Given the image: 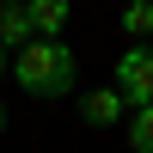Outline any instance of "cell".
<instances>
[{
  "mask_svg": "<svg viewBox=\"0 0 153 153\" xmlns=\"http://www.w3.org/2000/svg\"><path fill=\"white\" fill-rule=\"evenodd\" d=\"M25 12H31V31H37V37H61L68 19H74L68 0H25Z\"/></svg>",
  "mask_w": 153,
  "mask_h": 153,
  "instance_id": "obj_5",
  "label": "cell"
},
{
  "mask_svg": "<svg viewBox=\"0 0 153 153\" xmlns=\"http://www.w3.org/2000/svg\"><path fill=\"white\" fill-rule=\"evenodd\" d=\"M0 6H6V0H0Z\"/></svg>",
  "mask_w": 153,
  "mask_h": 153,
  "instance_id": "obj_10",
  "label": "cell"
},
{
  "mask_svg": "<svg viewBox=\"0 0 153 153\" xmlns=\"http://www.w3.org/2000/svg\"><path fill=\"white\" fill-rule=\"evenodd\" d=\"M12 80L25 86L31 98H68L80 86V55H74L61 37H37L12 55Z\"/></svg>",
  "mask_w": 153,
  "mask_h": 153,
  "instance_id": "obj_1",
  "label": "cell"
},
{
  "mask_svg": "<svg viewBox=\"0 0 153 153\" xmlns=\"http://www.w3.org/2000/svg\"><path fill=\"white\" fill-rule=\"evenodd\" d=\"M25 43H37L31 12H25V0H6V6H0V49H12V55H19Z\"/></svg>",
  "mask_w": 153,
  "mask_h": 153,
  "instance_id": "obj_4",
  "label": "cell"
},
{
  "mask_svg": "<svg viewBox=\"0 0 153 153\" xmlns=\"http://www.w3.org/2000/svg\"><path fill=\"white\" fill-rule=\"evenodd\" d=\"M123 141H129L135 153H153V104H141V110L123 117Z\"/></svg>",
  "mask_w": 153,
  "mask_h": 153,
  "instance_id": "obj_6",
  "label": "cell"
},
{
  "mask_svg": "<svg viewBox=\"0 0 153 153\" xmlns=\"http://www.w3.org/2000/svg\"><path fill=\"white\" fill-rule=\"evenodd\" d=\"M123 31H129L135 43H153V0H129V6H123Z\"/></svg>",
  "mask_w": 153,
  "mask_h": 153,
  "instance_id": "obj_7",
  "label": "cell"
},
{
  "mask_svg": "<svg viewBox=\"0 0 153 153\" xmlns=\"http://www.w3.org/2000/svg\"><path fill=\"white\" fill-rule=\"evenodd\" d=\"M80 117H86V129H117L129 117V104L117 98V86H92V92H80Z\"/></svg>",
  "mask_w": 153,
  "mask_h": 153,
  "instance_id": "obj_3",
  "label": "cell"
},
{
  "mask_svg": "<svg viewBox=\"0 0 153 153\" xmlns=\"http://www.w3.org/2000/svg\"><path fill=\"white\" fill-rule=\"evenodd\" d=\"M6 68H12V61H6V49H0V74H6Z\"/></svg>",
  "mask_w": 153,
  "mask_h": 153,
  "instance_id": "obj_8",
  "label": "cell"
},
{
  "mask_svg": "<svg viewBox=\"0 0 153 153\" xmlns=\"http://www.w3.org/2000/svg\"><path fill=\"white\" fill-rule=\"evenodd\" d=\"M117 98L129 110L153 104V43H129L117 55Z\"/></svg>",
  "mask_w": 153,
  "mask_h": 153,
  "instance_id": "obj_2",
  "label": "cell"
},
{
  "mask_svg": "<svg viewBox=\"0 0 153 153\" xmlns=\"http://www.w3.org/2000/svg\"><path fill=\"white\" fill-rule=\"evenodd\" d=\"M0 129H6V104H0Z\"/></svg>",
  "mask_w": 153,
  "mask_h": 153,
  "instance_id": "obj_9",
  "label": "cell"
}]
</instances>
